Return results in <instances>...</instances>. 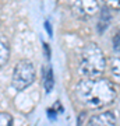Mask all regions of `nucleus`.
<instances>
[{"instance_id": "1", "label": "nucleus", "mask_w": 120, "mask_h": 126, "mask_svg": "<svg viewBox=\"0 0 120 126\" xmlns=\"http://www.w3.org/2000/svg\"><path fill=\"white\" fill-rule=\"evenodd\" d=\"M76 95L88 108H102L115 101L116 88L110 80L103 77L82 79L76 86Z\"/></svg>"}, {"instance_id": "2", "label": "nucleus", "mask_w": 120, "mask_h": 126, "mask_svg": "<svg viewBox=\"0 0 120 126\" xmlns=\"http://www.w3.org/2000/svg\"><path fill=\"white\" fill-rule=\"evenodd\" d=\"M106 69L103 50L95 42H89L82 48L80 56V72L87 79L101 77Z\"/></svg>"}, {"instance_id": "3", "label": "nucleus", "mask_w": 120, "mask_h": 126, "mask_svg": "<svg viewBox=\"0 0 120 126\" xmlns=\"http://www.w3.org/2000/svg\"><path fill=\"white\" fill-rule=\"evenodd\" d=\"M35 80V67L32 62L22 59L15 64L13 72V79H11V84L17 91L25 90L28 86H31Z\"/></svg>"}, {"instance_id": "4", "label": "nucleus", "mask_w": 120, "mask_h": 126, "mask_svg": "<svg viewBox=\"0 0 120 126\" xmlns=\"http://www.w3.org/2000/svg\"><path fill=\"white\" fill-rule=\"evenodd\" d=\"M70 9L77 18L88 20L99 11L98 0H70Z\"/></svg>"}, {"instance_id": "5", "label": "nucleus", "mask_w": 120, "mask_h": 126, "mask_svg": "<svg viewBox=\"0 0 120 126\" xmlns=\"http://www.w3.org/2000/svg\"><path fill=\"white\" fill-rule=\"evenodd\" d=\"M87 126H116V116L110 111H105L102 113H96L89 118Z\"/></svg>"}, {"instance_id": "6", "label": "nucleus", "mask_w": 120, "mask_h": 126, "mask_svg": "<svg viewBox=\"0 0 120 126\" xmlns=\"http://www.w3.org/2000/svg\"><path fill=\"white\" fill-rule=\"evenodd\" d=\"M54 86V79H53V72L49 64H46L43 67V87L46 93H50Z\"/></svg>"}, {"instance_id": "7", "label": "nucleus", "mask_w": 120, "mask_h": 126, "mask_svg": "<svg viewBox=\"0 0 120 126\" xmlns=\"http://www.w3.org/2000/svg\"><path fill=\"white\" fill-rule=\"evenodd\" d=\"M9 56H10L9 45H7V42L0 36V67L9 60Z\"/></svg>"}, {"instance_id": "8", "label": "nucleus", "mask_w": 120, "mask_h": 126, "mask_svg": "<svg viewBox=\"0 0 120 126\" xmlns=\"http://www.w3.org/2000/svg\"><path fill=\"white\" fill-rule=\"evenodd\" d=\"M110 70H112V74L115 76L116 81L120 83V53H116L115 58H112Z\"/></svg>"}, {"instance_id": "9", "label": "nucleus", "mask_w": 120, "mask_h": 126, "mask_svg": "<svg viewBox=\"0 0 120 126\" xmlns=\"http://www.w3.org/2000/svg\"><path fill=\"white\" fill-rule=\"evenodd\" d=\"M110 23V13H109V10L107 9H103L102 13H101V18H99V32H103L106 30V27L109 25Z\"/></svg>"}, {"instance_id": "10", "label": "nucleus", "mask_w": 120, "mask_h": 126, "mask_svg": "<svg viewBox=\"0 0 120 126\" xmlns=\"http://www.w3.org/2000/svg\"><path fill=\"white\" fill-rule=\"evenodd\" d=\"M13 116L7 112H0V126H11Z\"/></svg>"}, {"instance_id": "11", "label": "nucleus", "mask_w": 120, "mask_h": 126, "mask_svg": "<svg viewBox=\"0 0 120 126\" xmlns=\"http://www.w3.org/2000/svg\"><path fill=\"white\" fill-rule=\"evenodd\" d=\"M105 9L107 10H119L120 9V0H102Z\"/></svg>"}]
</instances>
